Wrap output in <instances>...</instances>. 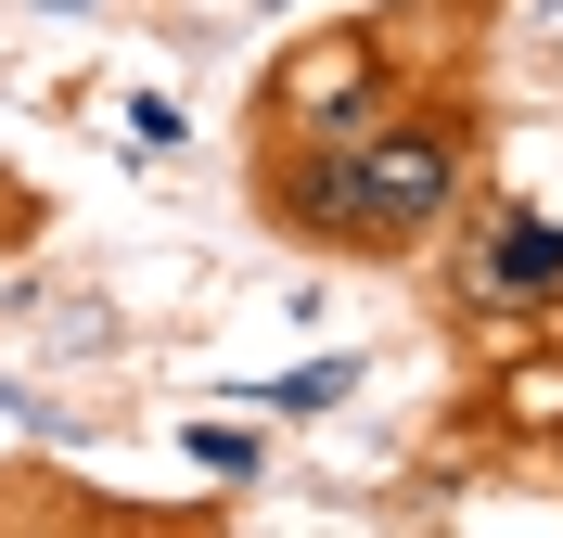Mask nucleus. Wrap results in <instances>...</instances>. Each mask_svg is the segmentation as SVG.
Here are the masks:
<instances>
[{
  "instance_id": "obj_2",
  "label": "nucleus",
  "mask_w": 563,
  "mask_h": 538,
  "mask_svg": "<svg viewBox=\"0 0 563 538\" xmlns=\"http://www.w3.org/2000/svg\"><path fill=\"white\" fill-rule=\"evenodd\" d=\"M422 256L449 270V321L538 333V321L563 308V218H538L526 193H474V206H461Z\"/></svg>"
},
{
  "instance_id": "obj_5",
  "label": "nucleus",
  "mask_w": 563,
  "mask_h": 538,
  "mask_svg": "<svg viewBox=\"0 0 563 538\" xmlns=\"http://www.w3.org/2000/svg\"><path fill=\"white\" fill-rule=\"evenodd\" d=\"M358 372H372V359H358V347H333V359H295V372H269L256 397H269L282 424H308V410H346V397H358Z\"/></svg>"
},
{
  "instance_id": "obj_1",
  "label": "nucleus",
  "mask_w": 563,
  "mask_h": 538,
  "mask_svg": "<svg viewBox=\"0 0 563 538\" xmlns=\"http://www.w3.org/2000/svg\"><path fill=\"white\" fill-rule=\"evenodd\" d=\"M474 193H487V103L474 90H397L358 142H333V244L320 256L410 270Z\"/></svg>"
},
{
  "instance_id": "obj_3",
  "label": "nucleus",
  "mask_w": 563,
  "mask_h": 538,
  "mask_svg": "<svg viewBox=\"0 0 563 538\" xmlns=\"http://www.w3.org/2000/svg\"><path fill=\"white\" fill-rule=\"evenodd\" d=\"M410 77H397V39L385 26H320V39H295L269 65V90H256V116L244 129H295V142H358L372 116L397 103Z\"/></svg>"
},
{
  "instance_id": "obj_4",
  "label": "nucleus",
  "mask_w": 563,
  "mask_h": 538,
  "mask_svg": "<svg viewBox=\"0 0 563 538\" xmlns=\"http://www.w3.org/2000/svg\"><path fill=\"white\" fill-rule=\"evenodd\" d=\"M487 410H499V436L563 449V347H512V359L487 372Z\"/></svg>"
},
{
  "instance_id": "obj_6",
  "label": "nucleus",
  "mask_w": 563,
  "mask_h": 538,
  "mask_svg": "<svg viewBox=\"0 0 563 538\" xmlns=\"http://www.w3.org/2000/svg\"><path fill=\"white\" fill-rule=\"evenodd\" d=\"M179 449H192V462H206L218 487H256V474H269V449H256L244 424H218V410H206V424H179Z\"/></svg>"
}]
</instances>
